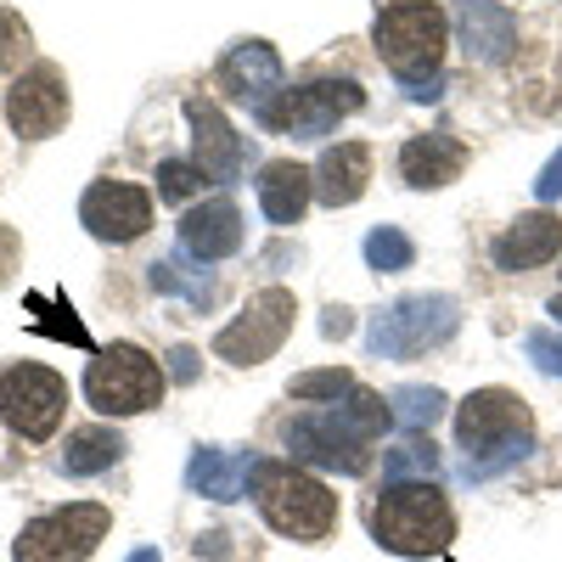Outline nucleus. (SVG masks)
Listing matches in <instances>:
<instances>
[{"label": "nucleus", "mask_w": 562, "mask_h": 562, "mask_svg": "<svg viewBox=\"0 0 562 562\" xmlns=\"http://www.w3.org/2000/svg\"><path fill=\"white\" fill-rule=\"evenodd\" d=\"M411 259H416V243L405 237L400 225H378L366 237V265L378 276H400V270H411Z\"/></svg>", "instance_id": "nucleus-28"}, {"label": "nucleus", "mask_w": 562, "mask_h": 562, "mask_svg": "<svg viewBox=\"0 0 562 562\" xmlns=\"http://www.w3.org/2000/svg\"><path fill=\"white\" fill-rule=\"evenodd\" d=\"M434 473H439L434 439H405V445L389 450V461H383V479H389V484H434Z\"/></svg>", "instance_id": "nucleus-26"}, {"label": "nucleus", "mask_w": 562, "mask_h": 562, "mask_svg": "<svg viewBox=\"0 0 562 562\" xmlns=\"http://www.w3.org/2000/svg\"><path fill=\"white\" fill-rule=\"evenodd\" d=\"M29 310V326L45 338H57V344H74V349H90V333H85V321L74 315V304L63 293H29L23 299Z\"/></svg>", "instance_id": "nucleus-25"}, {"label": "nucleus", "mask_w": 562, "mask_h": 562, "mask_svg": "<svg viewBox=\"0 0 562 562\" xmlns=\"http://www.w3.org/2000/svg\"><path fill=\"white\" fill-rule=\"evenodd\" d=\"M321 333H326V338H344V333H355V310L333 304V310H326V321H321Z\"/></svg>", "instance_id": "nucleus-36"}, {"label": "nucleus", "mask_w": 562, "mask_h": 562, "mask_svg": "<svg viewBox=\"0 0 562 562\" xmlns=\"http://www.w3.org/2000/svg\"><path fill=\"white\" fill-rule=\"evenodd\" d=\"M535 198H540V203H557V198H562V153H557V158L540 169V180H535Z\"/></svg>", "instance_id": "nucleus-33"}, {"label": "nucleus", "mask_w": 562, "mask_h": 562, "mask_svg": "<svg viewBox=\"0 0 562 562\" xmlns=\"http://www.w3.org/2000/svg\"><path fill=\"white\" fill-rule=\"evenodd\" d=\"M456 439L467 450L461 461V479L467 484H484L506 467H518L535 450V422L529 405L512 394V389H479L456 405Z\"/></svg>", "instance_id": "nucleus-2"}, {"label": "nucleus", "mask_w": 562, "mask_h": 562, "mask_svg": "<svg viewBox=\"0 0 562 562\" xmlns=\"http://www.w3.org/2000/svg\"><path fill=\"white\" fill-rule=\"evenodd\" d=\"M79 225L97 243H135L153 225V198L130 180H97L79 198Z\"/></svg>", "instance_id": "nucleus-12"}, {"label": "nucleus", "mask_w": 562, "mask_h": 562, "mask_svg": "<svg viewBox=\"0 0 562 562\" xmlns=\"http://www.w3.org/2000/svg\"><path fill=\"white\" fill-rule=\"evenodd\" d=\"M124 456V439L113 428H74L63 445V473L68 479H90V473H108V467Z\"/></svg>", "instance_id": "nucleus-24"}, {"label": "nucleus", "mask_w": 562, "mask_h": 562, "mask_svg": "<svg viewBox=\"0 0 562 562\" xmlns=\"http://www.w3.org/2000/svg\"><path fill=\"white\" fill-rule=\"evenodd\" d=\"M203 180H209V175H203L198 164L164 158V164H158V198H164V203H186V198H198V192H203Z\"/></svg>", "instance_id": "nucleus-29"}, {"label": "nucleus", "mask_w": 562, "mask_h": 562, "mask_svg": "<svg viewBox=\"0 0 562 562\" xmlns=\"http://www.w3.org/2000/svg\"><path fill=\"white\" fill-rule=\"evenodd\" d=\"M29 57V23L18 12H0V74H12Z\"/></svg>", "instance_id": "nucleus-31"}, {"label": "nucleus", "mask_w": 562, "mask_h": 562, "mask_svg": "<svg viewBox=\"0 0 562 562\" xmlns=\"http://www.w3.org/2000/svg\"><path fill=\"white\" fill-rule=\"evenodd\" d=\"M164 366L135 349V344H113V349H97V360L85 366V400L90 411L102 416H140L164 400Z\"/></svg>", "instance_id": "nucleus-7"}, {"label": "nucleus", "mask_w": 562, "mask_h": 562, "mask_svg": "<svg viewBox=\"0 0 562 562\" xmlns=\"http://www.w3.org/2000/svg\"><path fill=\"white\" fill-rule=\"evenodd\" d=\"M310 198H315V175L304 169V164H265L259 169V209H265V220L270 225H299V214L310 209Z\"/></svg>", "instance_id": "nucleus-22"}, {"label": "nucleus", "mask_w": 562, "mask_h": 562, "mask_svg": "<svg viewBox=\"0 0 562 562\" xmlns=\"http://www.w3.org/2000/svg\"><path fill=\"white\" fill-rule=\"evenodd\" d=\"M456 29H461V52L473 63H484V68H501L512 52H518V18H512L501 0H461Z\"/></svg>", "instance_id": "nucleus-17"}, {"label": "nucleus", "mask_w": 562, "mask_h": 562, "mask_svg": "<svg viewBox=\"0 0 562 562\" xmlns=\"http://www.w3.org/2000/svg\"><path fill=\"white\" fill-rule=\"evenodd\" d=\"M130 562H164V557H158V551H153V546H147V551H135V557H130Z\"/></svg>", "instance_id": "nucleus-39"}, {"label": "nucleus", "mask_w": 562, "mask_h": 562, "mask_svg": "<svg viewBox=\"0 0 562 562\" xmlns=\"http://www.w3.org/2000/svg\"><path fill=\"white\" fill-rule=\"evenodd\" d=\"M405 97H411V102H439V97H445V74H439V79H422V85H405Z\"/></svg>", "instance_id": "nucleus-37"}, {"label": "nucleus", "mask_w": 562, "mask_h": 562, "mask_svg": "<svg viewBox=\"0 0 562 562\" xmlns=\"http://www.w3.org/2000/svg\"><path fill=\"white\" fill-rule=\"evenodd\" d=\"M371 540L400 557H439L456 540V512L434 484H389L371 506Z\"/></svg>", "instance_id": "nucleus-4"}, {"label": "nucleus", "mask_w": 562, "mask_h": 562, "mask_svg": "<svg viewBox=\"0 0 562 562\" xmlns=\"http://www.w3.org/2000/svg\"><path fill=\"white\" fill-rule=\"evenodd\" d=\"M378 57L400 74V85H422L439 79V57L450 45V18L434 7V0H394V7L378 12Z\"/></svg>", "instance_id": "nucleus-5"}, {"label": "nucleus", "mask_w": 562, "mask_h": 562, "mask_svg": "<svg viewBox=\"0 0 562 562\" xmlns=\"http://www.w3.org/2000/svg\"><path fill=\"white\" fill-rule=\"evenodd\" d=\"M203 551H209V557H225V535H203V540H198V557H203Z\"/></svg>", "instance_id": "nucleus-38"}, {"label": "nucleus", "mask_w": 562, "mask_h": 562, "mask_svg": "<svg viewBox=\"0 0 562 562\" xmlns=\"http://www.w3.org/2000/svg\"><path fill=\"white\" fill-rule=\"evenodd\" d=\"M445 394L439 389H422V383H405V389H394L389 394V411H394V422L400 428H411V434H422V428H434V422L445 416Z\"/></svg>", "instance_id": "nucleus-27"}, {"label": "nucleus", "mask_w": 562, "mask_h": 562, "mask_svg": "<svg viewBox=\"0 0 562 562\" xmlns=\"http://www.w3.org/2000/svg\"><path fill=\"white\" fill-rule=\"evenodd\" d=\"M108 506L97 501H74V506H57V512H45V518L23 524L12 557L18 562H85L90 551H97L108 540Z\"/></svg>", "instance_id": "nucleus-9"}, {"label": "nucleus", "mask_w": 562, "mask_h": 562, "mask_svg": "<svg viewBox=\"0 0 562 562\" xmlns=\"http://www.w3.org/2000/svg\"><path fill=\"white\" fill-rule=\"evenodd\" d=\"M456 326H461V304L450 293H405L389 310L371 315L366 349L378 360H411V355H428V349L450 344Z\"/></svg>", "instance_id": "nucleus-6"}, {"label": "nucleus", "mask_w": 562, "mask_h": 562, "mask_svg": "<svg viewBox=\"0 0 562 562\" xmlns=\"http://www.w3.org/2000/svg\"><path fill=\"white\" fill-rule=\"evenodd\" d=\"M186 124H192V147H198V169L220 186H231L243 175V135L231 130V119L220 113V102L209 97H186Z\"/></svg>", "instance_id": "nucleus-14"}, {"label": "nucleus", "mask_w": 562, "mask_h": 562, "mask_svg": "<svg viewBox=\"0 0 562 562\" xmlns=\"http://www.w3.org/2000/svg\"><path fill=\"white\" fill-rule=\"evenodd\" d=\"M461 169H467V147L456 135H411L405 147H400V175H405V186H416V192H439V186H450V180H461Z\"/></svg>", "instance_id": "nucleus-19"}, {"label": "nucleus", "mask_w": 562, "mask_h": 562, "mask_svg": "<svg viewBox=\"0 0 562 562\" xmlns=\"http://www.w3.org/2000/svg\"><path fill=\"white\" fill-rule=\"evenodd\" d=\"M360 108H366V90L355 79H315V85H299V90H281V97L259 113V124L276 130V135H293V140H321V135L338 130V119H349Z\"/></svg>", "instance_id": "nucleus-8"}, {"label": "nucleus", "mask_w": 562, "mask_h": 562, "mask_svg": "<svg viewBox=\"0 0 562 562\" xmlns=\"http://www.w3.org/2000/svg\"><path fill=\"white\" fill-rule=\"evenodd\" d=\"M524 349H529V360H535L540 371L562 378V338H557V333H529V338H524Z\"/></svg>", "instance_id": "nucleus-32"}, {"label": "nucleus", "mask_w": 562, "mask_h": 562, "mask_svg": "<svg viewBox=\"0 0 562 562\" xmlns=\"http://www.w3.org/2000/svg\"><path fill=\"white\" fill-rule=\"evenodd\" d=\"M7 124L23 140H45L68 124V85L52 63H34L12 90H7Z\"/></svg>", "instance_id": "nucleus-13"}, {"label": "nucleus", "mask_w": 562, "mask_h": 562, "mask_svg": "<svg viewBox=\"0 0 562 562\" xmlns=\"http://www.w3.org/2000/svg\"><path fill=\"white\" fill-rule=\"evenodd\" d=\"M551 315H557V321H562V299H551Z\"/></svg>", "instance_id": "nucleus-40"}, {"label": "nucleus", "mask_w": 562, "mask_h": 562, "mask_svg": "<svg viewBox=\"0 0 562 562\" xmlns=\"http://www.w3.org/2000/svg\"><path fill=\"white\" fill-rule=\"evenodd\" d=\"M254 501H259V518L276 535L304 540V546L326 540L333 524H338V495L326 490L321 479H310L304 467H293V461H259Z\"/></svg>", "instance_id": "nucleus-3"}, {"label": "nucleus", "mask_w": 562, "mask_h": 562, "mask_svg": "<svg viewBox=\"0 0 562 562\" xmlns=\"http://www.w3.org/2000/svg\"><path fill=\"white\" fill-rule=\"evenodd\" d=\"M243 248V214L231 198H214V203H198L180 214V254L198 259V265H214V259H231Z\"/></svg>", "instance_id": "nucleus-16"}, {"label": "nucleus", "mask_w": 562, "mask_h": 562, "mask_svg": "<svg viewBox=\"0 0 562 562\" xmlns=\"http://www.w3.org/2000/svg\"><path fill=\"white\" fill-rule=\"evenodd\" d=\"M169 378L175 383H192L198 378V349H169Z\"/></svg>", "instance_id": "nucleus-35"}, {"label": "nucleus", "mask_w": 562, "mask_h": 562, "mask_svg": "<svg viewBox=\"0 0 562 562\" xmlns=\"http://www.w3.org/2000/svg\"><path fill=\"white\" fill-rule=\"evenodd\" d=\"M366 180H371V147L366 140H338L315 164V198L326 209H349L366 198Z\"/></svg>", "instance_id": "nucleus-20"}, {"label": "nucleus", "mask_w": 562, "mask_h": 562, "mask_svg": "<svg viewBox=\"0 0 562 562\" xmlns=\"http://www.w3.org/2000/svg\"><path fill=\"white\" fill-rule=\"evenodd\" d=\"M254 473H259V456L203 445V450H192L186 484H192L198 495H209V501H243V495H248V484H254Z\"/></svg>", "instance_id": "nucleus-21"}, {"label": "nucleus", "mask_w": 562, "mask_h": 562, "mask_svg": "<svg viewBox=\"0 0 562 562\" xmlns=\"http://www.w3.org/2000/svg\"><path fill=\"white\" fill-rule=\"evenodd\" d=\"M18 254H23V248H18V231L0 225V288H7V276L18 270Z\"/></svg>", "instance_id": "nucleus-34"}, {"label": "nucleus", "mask_w": 562, "mask_h": 562, "mask_svg": "<svg viewBox=\"0 0 562 562\" xmlns=\"http://www.w3.org/2000/svg\"><path fill=\"white\" fill-rule=\"evenodd\" d=\"M220 90H231L237 102H248L254 119H259L281 97V57H276V45H265V40L231 45L225 63H220Z\"/></svg>", "instance_id": "nucleus-15"}, {"label": "nucleus", "mask_w": 562, "mask_h": 562, "mask_svg": "<svg viewBox=\"0 0 562 562\" xmlns=\"http://www.w3.org/2000/svg\"><path fill=\"white\" fill-rule=\"evenodd\" d=\"M394 411L383 405V394H366V389H349L338 405L326 411H299L281 422V445H288L293 461L304 467H326V473H366L371 467V439L383 434V422Z\"/></svg>", "instance_id": "nucleus-1"}, {"label": "nucleus", "mask_w": 562, "mask_h": 562, "mask_svg": "<svg viewBox=\"0 0 562 562\" xmlns=\"http://www.w3.org/2000/svg\"><path fill=\"white\" fill-rule=\"evenodd\" d=\"M355 389V378H349V371H299V378H293V400H326V405H338L344 394Z\"/></svg>", "instance_id": "nucleus-30"}, {"label": "nucleus", "mask_w": 562, "mask_h": 562, "mask_svg": "<svg viewBox=\"0 0 562 562\" xmlns=\"http://www.w3.org/2000/svg\"><path fill=\"white\" fill-rule=\"evenodd\" d=\"M495 270H535V265H546V259H557L562 254V220H551V214H518L501 237H495Z\"/></svg>", "instance_id": "nucleus-18"}, {"label": "nucleus", "mask_w": 562, "mask_h": 562, "mask_svg": "<svg viewBox=\"0 0 562 562\" xmlns=\"http://www.w3.org/2000/svg\"><path fill=\"white\" fill-rule=\"evenodd\" d=\"M147 281H153V293H164V299H186L192 310H214V299H220V281H214L198 259H186V254L153 259V265H147Z\"/></svg>", "instance_id": "nucleus-23"}, {"label": "nucleus", "mask_w": 562, "mask_h": 562, "mask_svg": "<svg viewBox=\"0 0 562 562\" xmlns=\"http://www.w3.org/2000/svg\"><path fill=\"white\" fill-rule=\"evenodd\" d=\"M63 411H68V383L52 366L23 360L12 371H0V422H7L18 439H29V445L52 439Z\"/></svg>", "instance_id": "nucleus-10"}, {"label": "nucleus", "mask_w": 562, "mask_h": 562, "mask_svg": "<svg viewBox=\"0 0 562 562\" xmlns=\"http://www.w3.org/2000/svg\"><path fill=\"white\" fill-rule=\"evenodd\" d=\"M293 315H299V304H293L288 288H265V293L248 299V310L237 321L214 333V355L231 360V366H259V360H270L281 344H288Z\"/></svg>", "instance_id": "nucleus-11"}]
</instances>
